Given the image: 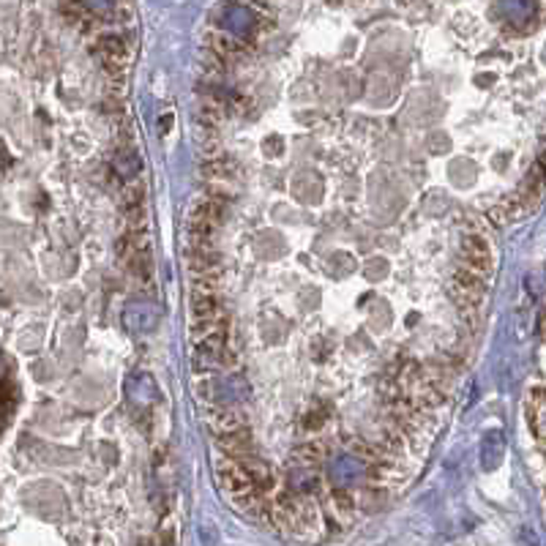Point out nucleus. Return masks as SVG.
Here are the masks:
<instances>
[{
  "label": "nucleus",
  "mask_w": 546,
  "mask_h": 546,
  "mask_svg": "<svg viewBox=\"0 0 546 546\" xmlns=\"http://www.w3.org/2000/svg\"><path fill=\"white\" fill-rule=\"evenodd\" d=\"M162 320V309L151 301H134L123 309V325L131 333H148L159 325Z\"/></svg>",
  "instance_id": "obj_2"
},
{
  "label": "nucleus",
  "mask_w": 546,
  "mask_h": 546,
  "mask_svg": "<svg viewBox=\"0 0 546 546\" xmlns=\"http://www.w3.org/2000/svg\"><path fill=\"white\" fill-rule=\"evenodd\" d=\"M498 12H500V14H506V17H508V14H514L508 22L519 25V22H524L527 17H533V14H535V4H500V6H498Z\"/></svg>",
  "instance_id": "obj_9"
},
{
  "label": "nucleus",
  "mask_w": 546,
  "mask_h": 546,
  "mask_svg": "<svg viewBox=\"0 0 546 546\" xmlns=\"http://www.w3.org/2000/svg\"><path fill=\"white\" fill-rule=\"evenodd\" d=\"M462 257L467 260V265H470L475 273H484V270H489V265H492V254H489V249H487V243H484L481 238H467V241L462 243Z\"/></svg>",
  "instance_id": "obj_7"
},
{
  "label": "nucleus",
  "mask_w": 546,
  "mask_h": 546,
  "mask_svg": "<svg viewBox=\"0 0 546 546\" xmlns=\"http://www.w3.org/2000/svg\"><path fill=\"white\" fill-rule=\"evenodd\" d=\"M506 456V435L492 429L481 437V445H478V459H481L484 470H498L500 462Z\"/></svg>",
  "instance_id": "obj_5"
},
{
  "label": "nucleus",
  "mask_w": 546,
  "mask_h": 546,
  "mask_svg": "<svg viewBox=\"0 0 546 546\" xmlns=\"http://www.w3.org/2000/svg\"><path fill=\"white\" fill-rule=\"evenodd\" d=\"M126 399L134 404V407H151L159 393H156V383L151 374L145 372H136L126 380Z\"/></svg>",
  "instance_id": "obj_4"
},
{
  "label": "nucleus",
  "mask_w": 546,
  "mask_h": 546,
  "mask_svg": "<svg viewBox=\"0 0 546 546\" xmlns=\"http://www.w3.org/2000/svg\"><path fill=\"white\" fill-rule=\"evenodd\" d=\"M456 304L459 306H478L484 295V285H481V273L475 270H456V277L451 282Z\"/></svg>",
  "instance_id": "obj_3"
},
{
  "label": "nucleus",
  "mask_w": 546,
  "mask_h": 546,
  "mask_svg": "<svg viewBox=\"0 0 546 546\" xmlns=\"http://www.w3.org/2000/svg\"><path fill=\"white\" fill-rule=\"evenodd\" d=\"M328 475H330V481L341 489H350L356 484H361L364 478H366V464L353 456V454H339L330 459L328 464Z\"/></svg>",
  "instance_id": "obj_1"
},
{
  "label": "nucleus",
  "mask_w": 546,
  "mask_h": 546,
  "mask_svg": "<svg viewBox=\"0 0 546 546\" xmlns=\"http://www.w3.org/2000/svg\"><path fill=\"white\" fill-rule=\"evenodd\" d=\"M99 49H101V57H104V66L112 68V72H120V68L126 66V60H128V49H126L123 39H118V36L101 39Z\"/></svg>",
  "instance_id": "obj_8"
},
{
  "label": "nucleus",
  "mask_w": 546,
  "mask_h": 546,
  "mask_svg": "<svg viewBox=\"0 0 546 546\" xmlns=\"http://www.w3.org/2000/svg\"><path fill=\"white\" fill-rule=\"evenodd\" d=\"M222 25H225L233 36L243 39V36H249V33L254 31L257 17H254V12H251L249 6H225V12H222Z\"/></svg>",
  "instance_id": "obj_6"
}]
</instances>
